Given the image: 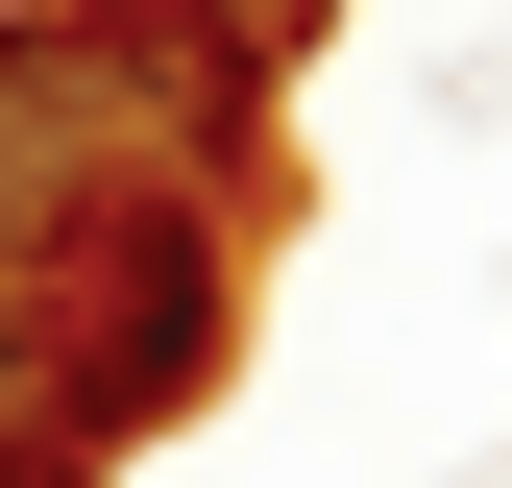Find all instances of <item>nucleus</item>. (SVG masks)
<instances>
[{
  "label": "nucleus",
  "instance_id": "obj_1",
  "mask_svg": "<svg viewBox=\"0 0 512 488\" xmlns=\"http://www.w3.org/2000/svg\"><path fill=\"white\" fill-rule=\"evenodd\" d=\"M269 49L171 0H0V220H269Z\"/></svg>",
  "mask_w": 512,
  "mask_h": 488
},
{
  "label": "nucleus",
  "instance_id": "obj_2",
  "mask_svg": "<svg viewBox=\"0 0 512 488\" xmlns=\"http://www.w3.org/2000/svg\"><path fill=\"white\" fill-rule=\"evenodd\" d=\"M220 318H244V244L220 220H0V391H25L74 464L171 440V415L220 391Z\"/></svg>",
  "mask_w": 512,
  "mask_h": 488
},
{
  "label": "nucleus",
  "instance_id": "obj_3",
  "mask_svg": "<svg viewBox=\"0 0 512 488\" xmlns=\"http://www.w3.org/2000/svg\"><path fill=\"white\" fill-rule=\"evenodd\" d=\"M171 25H220V49H269V74H293V49L342 25V0H171Z\"/></svg>",
  "mask_w": 512,
  "mask_h": 488
},
{
  "label": "nucleus",
  "instance_id": "obj_4",
  "mask_svg": "<svg viewBox=\"0 0 512 488\" xmlns=\"http://www.w3.org/2000/svg\"><path fill=\"white\" fill-rule=\"evenodd\" d=\"M0 488H98V464H74V440H49V415H25V391H0Z\"/></svg>",
  "mask_w": 512,
  "mask_h": 488
}]
</instances>
